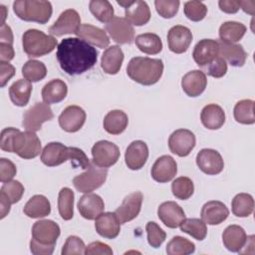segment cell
<instances>
[{
	"label": "cell",
	"instance_id": "obj_8",
	"mask_svg": "<svg viewBox=\"0 0 255 255\" xmlns=\"http://www.w3.org/2000/svg\"><path fill=\"white\" fill-rule=\"evenodd\" d=\"M54 118L52 109L46 103H36L23 116V127L30 131L40 130L43 123Z\"/></svg>",
	"mask_w": 255,
	"mask_h": 255
},
{
	"label": "cell",
	"instance_id": "obj_39",
	"mask_svg": "<svg viewBox=\"0 0 255 255\" xmlns=\"http://www.w3.org/2000/svg\"><path fill=\"white\" fill-rule=\"evenodd\" d=\"M234 119L237 123L243 125H252L255 123L254 101L241 100L234 107Z\"/></svg>",
	"mask_w": 255,
	"mask_h": 255
},
{
	"label": "cell",
	"instance_id": "obj_20",
	"mask_svg": "<svg viewBox=\"0 0 255 255\" xmlns=\"http://www.w3.org/2000/svg\"><path fill=\"white\" fill-rule=\"evenodd\" d=\"M157 215L161 222L169 227L176 228L185 219V213L181 206L174 201H165L157 208Z\"/></svg>",
	"mask_w": 255,
	"mask_h": 255
},
{
	"label": "cell",
	"instance_id": "obj_42",
	"mask_svg": "<svg viewBox=\"0 0 255 255\" xmlns=\"http://www.w3.org/2000/svg\"><path fill=\"white\" fill-rule=\"evenodd\" d=\"M22 75L29 82H39L47 75L44 63L37 60H29L22 67Z\"/></svg>",
	"mask_w": 255,
	"mask_h": 255
},
{
	"label": "cell",
	"instance_id": "obj_11",
	"mask_svg": "<svg viewBox=\"0 0 255 255\" xmlns=\"http://www.w3.org/2000/svg\"><path fill=\"white\" fill-rule=\"evenodd\" d=\"M81 26V17L74 9H67L62 12L57 21L49 28L51 35L61 37L65 34H76Z\"/></svg>",
	"mask_w": 255,
	"mask_h": 255
},
{
	"label": "cell",
	"instance_id": "obj_36",
	"mask_svg": "<svg viewBox=\"0 0 255 255\" xmlns=\"http://www.w3.org/2000/svg\"><path fill=\"white\" fill-rule=\"evenodd\" d=\"M246 26L235 21H227L219 27V38L221 42L234 44L242 39L246 33Z\"/></svg>",
	"mask_w": 255,
	"mask_h": 255
},
{
	"label": "cell",
	"instance_id": "obj_17",
	"mask_svg": "<svg viewBox=\"0 0 255 255\" xmlns=\"http://www.w3.org/2000/svg\"><path fill=\"white\" fill-rule=\"evenodd\" d=\"M86 122V113L79 106L67 107L59 116V125L67 132H76Z\"/></svg>",
	"mask_w": 255,
	"mask_h": 255
},
{
	"label": "cell",
	"instance_id": "obj_7",
	"mask_svg": "<svg viewBox=\"0 0 255 255\" xmlns=\"http://www.w3.org/2000/svg\"><path fill=\"white\" fill-rule=\"evenodd\" d=\"M107 175V168L100 167L91 161L85 172L74 177L73 184L79 192L90 193L105 183Z\"/></svg>",
	"mask_w": 255,
	"mask_h": 255
},
{
	"label": "cell",
	"instance_id": "obj_55",
	"mask_svg": "<svg viewBox=\"0 0 255 255\" xmlns=\"http://www.w3.org/2000/svg\"><path fill=\"white\" fill-rule=\"evenodd\" d=\"M15 75V68L9 62L0 61V81L1 88H3L8 81Z\"/></svg>",
	"mask_w": 255,
	"mask_h": 255
},
{
	"label": "cell",
	"instance_id": "obj_56",
	"mask_svg": "<svg viewBox=\"0 0 255 255\" xmlns=\"http://www.w3.org/2000/svg\"><path fill=\"white\" fill-rule=\"evenodd\" d=\"M218 5L221 11L228 14H234L240 9L239 1L236 0H220Z\"/></svg>",
	"mask_w": 255,
	"mask_h": 255
},
{
	"label": "cell",
	"instance_id": "obj_41",
	"mask_svg": "<svg viewBox=\"0 0 255 255\" xmlns=\"http://www.w3.org/2000/svg\"><path fill=\"white\" fill-rule=\"evenodd\" d=\"M180 230L196 240H203L207 234L206 223L199 218H187L184 219L179 225Z\"/></svg>",
	"mask_w": 255,
	"mask_h": 255
},
{
	"label": "cell",
	"instance_id": "obj_25",
	"mask_svg": "<svg viewBox=\"0 0 255 255\" xmlns=\"http://www.w3.org/2000/svg\"><path fill=\"white\" fill-rule=\"evenodd\" d=\"M105 209V203L102 197L95 193H87L83 195L78 202V210L80 214L88 219H96Z\"/></svg>",
	"mask_w": 255,
	"mask_h": 255
},
{
	"label": "cell",
	"instance_id": "obj_4",
	"mask_svg": "<svg viewBox=\"0 0 255 255\" xmlns=\"http://www.w3.org/2000/svg\"><path fill=\"white\" fill-rule=\"evenodd\" d=\"M163 72V63L160 59L148 57H134L127 67L128 76L134 82L151 86L159 81Z\"/></svg>",
	"mask_w": 255,
	"mask_h": 255
},
{
	"label": "cell",
	"instance_id": "obj_37",
	"mask_svg": "<svg viewBox=\"0 0 255 255\" xmlns=\"http://www.w3.org/2000/svg\"><path fill=\"white\" fill-rule=\"evenodd\" d=\"M135 45L139 51L147 55H156L162 50V42L158 35L144 33L135 37Z\"/></svg>",
	"mask_w": 255,
	"mask_h": 255
},
{
	"label": "cell",
	"instance_id": "obj_21",
	"mask_svg": "<svg viewBox=\"0 0 255 255\" xmlns=\"http://www.w3.org/2000/svg\"><path fill=\"white\" fill-rule=\"evenodd\" d=\"M148 157V147L142 140H134L129 143L125 153V160L131 170L140 169Z\"/></svg>",
	"mask_w": 255,
	"mask_h": 255
},
{
	"label": "cell",
	"instance_id": "obj_28",
	"mask_svg": "<svg viewBox=\"0 0 255 255\" xmlns=\"http://www.w3.org/2000/svg\"><path fill=\"white\" fill-rule=\"evenodd\" d=\"M222 241L226 249L231 252H239L247 243L245 230L239 225L227 226L222 234Z\"/></svg>",
	"mask_w": 255,
	"mask_h": 255
},
{
	"label": "cell",
	"instance_id": "obj_50",
	"mask_svg": "<svg viewBox=\"0 0 255 255\" xmlns=\"http://www.w3.org/2000/svg\"><path fill=\"white\" fill-rule=\"evenodd\" d=\"M86 245L84 241L75 235H71L66 239L62 248V255H83L85 254Z\"/></svg>",
	"mask_w": 255,
	"mask_h": 255
},
{
	"label": "cell",
	"instance_id": "obj_32",
	"mask_svg": "<svg viewBox=\"0 0 255 255\" xmlns=\"http://www.w3.org/2000/svg\"><path fill=\"white\" fill-rule=\"evenodd\" d=\"M68 94L66 83L60 79H54L47 83L42 89V99L47 105L62 102Z\"/></svg>",
	"mask_w": 255,
	"mask_h": 255
},
{
	"label": "cell",
	"instance_id": "obj_30",
	"mask_svg": "<svg viewBox=\"0 0 255 255\" xmlns=\"http://www.w3.org/2000/svg\"><path fill=\"white\" fill-rule=\"evenodd\" d=\"M219 43V56L233 67H242L247 59V54L243 47L238 44L224 42Z\"/></svg>",
	"mask_w": 255,
	"mask_h": 255
},
{
	"label": "cell",
	"instance_id": "obj_57",
	"mask_svg": "<svg viewBox=\"0 0 255 255\" xmlns=\"http://www.w3.org/2000/svg\"><path fill=\"white\" fill-rule=\"evenodd\" d=\"M15 56L14 49L11 44L0 43V60L3 62L11 61Z\"/></svg>",
	"mask_w": 255,
	"mask_h": 255
},
{
	"label": "cell",
	"instance_id": "obj_61",
	"mask_svg": "<svg viewBox=\"0 0 255 255\" xmlns=\"http://www.w3.org/2000/svg\"><path fill=\"white\" fill-rule=\"evenodd\" d=\"M0 8H1V18H2L1 25H3V24H5L4 21L6 19V7L4 5H0Z\"/></svg>",
	"mask_w": 255,
	"mask_h": 255
},
{
	"label": "cell",
	"instance_id": "obj_49",
	"mask_svg": "<svg viewBox=\"0 0 255 255\" xmlns=\"http://www.w3.org/2000/svg\"><path fill=\"white\" fill-rule=\"evenodd\" d=\"M180 2L177 0H156L154 1L156 12L163 18L169 19L175 16Z\"/></svg>",
	"mask_w": 255,
	"mask_h": 255
},
{
	"label": "cell",
	"instance_id": "obj_5",
	"mask_svg": "<svg viewBox=\"0 0 255 255\" xmlns=\"http://www.w3.org/2000/svg\"><path fill=\"white\" fill-rule=\"evenodd\" d=\"M13 10L21 20L46 24L52 16V4L49 1L17 0L13 3Z\"/></svg>",
	"mask_w": 255,
	"mask_h": 255
},
{
	"label": "cell",
	"instance_id": "obj_60",
	"mask_svg": "<svg viewBox=\"0 0 255 255\" xmlns=\"http://www.w3.org/2000/svg\"><path fill=\"white\" fill-rule=\"evenodd\" d=\"M11 203L3 196L0 195V207H1V219H3L10 211Z\"/></svg>",
	"mask_w": 255,
	"mask_h": 255
},
{
	"label": "cell",
	"instance_id": "obj_59",
	"mask_svg": "<svg viewBox=\"0 0 255 255\" xmlns=\"http://www.w3.org/2000/svg\"><path fill=\"white\" fill-rule=\"evenodd\" d=\"M239 6L244 12L250 15H254V6H255L254 1H239Z\"/></svg>",
	"mask_w": 255,
	"mask_h": 255
},
{
	"label": "cell",
	"instance_id": "obj_24",
	"mask_svg": "<svg viewBox=\"0 0 255 255\" xmlns=\"http://www.w3.org/2000/svg\"><path fill=\"white\" fill-rule=\"evenodd\" d=\"M207 86V79L204 72L193 70L186 73L181 80V88L188 97H198Z\"/></svg>",
	"mask_w": 255,
	"mask_h": 255
},
{
	"label": "cell",
	"instance_id": "obj_10",
	"mask_svg": "<svg viewBox=\"0 0 255 255\" xmlns=\"http://www.w3.org/2000/svg\"><path fill=\"white\" fill-rule=\"evenodd\" d=\"M194 133L186 128L174 130L168 138V147L170 151L178 156H187L195 146Z\"/></svg>",
	"mask_w": 255,
	"mask_h": 255
},
{
	"label": "cell",
	"instance_id": "obj_18",
	"mask_svg": "<svg viewBox=\"0 0 255 255\" xmlns=\"http://www.w3.org/2000/svg\"><path fill=\"white\" fill-rule=\"evenodd\" d=\"M142 194L139 191L132 192L125 197L123 203L115 211L121 223H127L134 219L141 208Z\"/></svg>",
	"mask_w": 255,
	"mask_h": 255
},
{
	"label": "cell",
	"instance_id": "obj_12",
	"mask_svg": "<svg viewBox=\"0 0 255 255\" xmlns=\"http://www.w3.org/2000/svg\"><path fill=\"white\" fill-rule=\"evenodd\" d=\"M106 31L118 44H130L134 40L132 25L123 17H114L106 24Z\"/></svg>",
	"mask_w": 255,
	"mask_h": 255
},
{
	"label": "cell",
	"instance_id": "obj_6",
	"mask_svg": "<svg viewBox=\"0 0 255 255\" xmlns=\"http://www.w3.org/2000/svg\"><path fill=\"white\" fill-rule=\"evenodd\" d=\"M22 45L29 57L37 58L51 53L57 46V40L37 29H29L23 34Z\"/></svg>",
	"mask_w": 255,
	"mask_h": 255
},
{
	"label": "cell",
	"instance_id": "obj_27",
	"mask_svg": "<svg viewBox=\"0 0 255 255\" xmlns=\"http://www.w3.org/2000/svg\"><path fill=\"white\" fill-rule=\"evenodd\" d=\"M76 35L88 44H92L101 49L107 48L110 45V39L107 33L103 29L91 24H82L76 32Z\"/></svg>",
	"mask_w": 255,
	"mask_h": 255
},
{
	"label": "cell",
	"instance_id": "obj_48",
	"mask_svg": "<svg viewBox=\"0 0 255 255\" xmlns=\"http://www.w3.org/2000/svg\"><path fill=\"white\" fill-rule=\"evenodd\" d=\"M145 230L147 233V242L153 248H158L165 240V232L153 221H149L145 225Z\"/></svg>",
	"mask_w": 255,
	"mask_h": 255
},
{
	"label": "cell",
	"instance_id": "obj_43",
	"mask_svg": "<svg viewBox=\"0 0 255 255\" xmlns=\"http://www.w3.org/2000/svg\"><path fill=\"white\" fill-rule=\"evenodd\" d=\"M89 8L95 18L102 23H108L114 18V8L107 0H92Z\"/></svg>",
	"mask_w": 255,
	"mask_h": 255
},
{
	"label": "cell",
	"instance_id": "obj_26",
	"mask_svg": "<svg viewBox=\"0 0 255 255\" xmlns=\"http://www.w3.org/2000/svg\"><path fill=\"white\" fill-rule=\"evenodd\" d=\"M201 219L209 225H218L222 223L229 215L226 205L218 200L206 202L201 208Z\"/></svg>",
	"mask_w": 255,
	"mask_h": 255
},
{
	"label": "cell",
	"instance_id": "obj_35",
	"mask_svg": "<svg viewBox=\"0 0 255 255\" xmlns=\"http://www.w3.org/2000/svg\"><path fill=\"white\" fill-rule=\"evenodd\" d=\"M32 85L29 81L21 79L16 81L9 88V97L11 102L18 107H24L28 104L32 93Z\"/></svg>",
	"mask_w": 255,
	"mask_h": 255
},
{
	"label": "cell",
	"instance_id": "obj_53",
	"mask_svg": "<svg viewBox=\"0 0 255 255\" xmlns=\"http://www.w3.org/2000/svg\"><path fill=\"white\" fill-rule=\"evenodd\" d=\"M16 165L7 158H0V180L2 183L10 181L16 175Z\"/></svg>",
	"mask_w": 255,
	"mask_h": 255
},
{
	"label": "cell",
	"instance_id": "obj_54",
	"mask_svg": "<svg viewBox=\"0 0 255 255\" xmlns=\"http://www.w3.org/2000/svg\"><path fill=\"white\" fill-rule=\"evenodd\" d=\"M85 254L87 255H112L113 250L112 248L103 242L95 241L90 243L88 246H86Z\"/></svg>",
	"mask_w": 255,
	"mask_h": 255
},
{
	"label": "cell",
	"instance_id": "obj_31",
	"mask_svg": "<svg viewBox=\"0 0 255 255\" xmlns=\"http://www.w3.org/2000/svg\"><path fill=\"white\" fill-rule=\"evenodd\" d=\"M200 120L206 128L218 129L225 123V113L220 106L216 104H209L202 109Z\"/></svg>",
	"mask_w": 255,
	"mask_h": 255
},
{
	"label": "cell",
	"instance_id": "obj_13",
	"mask_svg": "<svg viewBox=\"0 0 255 255\" xmlns=\"http://www.w3.org/2000/svg\"><path fill=\"white\" fill-rule=\"evenodd\" d=\"M125 8L126 19L134 26L145 25L150 19V10L146 2L140 0L134 1H117Z\"/></svg>",
	"mask_w": 255,
	"mask_h": 255
},
{
	"label": "cell",
	"instance_id": "obj_58",
	"mask_svg": "<svg viewBox=\"0 0 255 255\" xmlns=\"http://www.w3.org/2000/svg\"><path fill=\"white\" fill-rule=\"evenodd\" d=\"M0 39H1L2 43H8V44H11V45L13 44V33H12V30L6 24L1 25V28H0Z\"/></svg>",
	"mask_w": 255,
	"mask_h": 255
},
{
	"label": "cell",
	"instance_id": "obj_19",
	"mask_svg": "<svg viewBox=\"0 0 255 255\" xmlns=\"http://www.w3.org/2000/svg\"><path fill=\"white\" fill-rule=\"evenodd\" d=\"M71 147L61 142H50L42 150L41 161L47 166H57L70 160Z\"/></svg>",
	"mask_w": 255,
	"mask_h": 255
},
{
	"label": "cell",
	"instance_id": "obj_51",
	"mask_svg": "<svg viewBox=\"0 0 255 255\" xmlns=\"http://www.w3.org/2000/svg\"><path fill=\"white\" fill-rule=\"evenodd\" d=\"M226 72H227V64L220 56L215 58L206 67L207 75L213 78H222L226 74Z\"/></svg>",
	"mask_w": 255,
	"mask_h": 255
},
{
	"label": "cell",
	"instance_id": "obj_16",
	"mask_svg": "<svg viewBox=\"0 0 255 255\" xmlns=\"http://www.w3.org/2000/svg\"><path fill=\"white\" fill-rule=\"evenodd\" d=\"M219 56V43L212 39H202L194 47L192 57L199 67H207Z\"/></svg>",
	"mask_w": 255,
	"mask_h": 255
},
{
	"label": "cell",
	"instance_id": "obj_14",
	"mask_svg": "<svg viewBox=\"0 0 255 255\" xmlns=\"http://www.w3.org/2000/svg\"><path fill=\"white\" fill-rule=\"evenodd\" d=\"M196 164L199 169L209 175L220 173L224 167V161L221 154L211 148H203L196 155Z\"/></svg>",
	"mask_w": 255,
	"mask_h": 255
},
{
	"label": "cell",
	"instance_id": "obj_22",
	"mask_svg": "<svg viewBox=\"0 0 255 255\" xmlns=\"http://www.w3.org/2000/svg\"><path fill=\"white\" fill-rule=\"evenodd\" d=\"M177 172L176 161L170 155L159 156L151 167V177L159 182L170 181Z\"/></svg>",
	"mask_w": 255,
	"mask_h": 255
},
{
	"label": "cell",
	"instance_id": "obj_34",
	"mask_svg": "<svg viewBox=\"0 0 255 255\" xmlns=\"http://www.w3.org/2000/svg\"><path fill=\"white\" fill-rule=\"evenodd\" d=\"M128 118L127 114L121 110H113L109 112L104 119V128L111 134H120L128 127Z\"/></svg>",
	"mask_w": 255,
	"mask_h": 255
},
{
	"label": "cell",
	"instance_id": "obj_40",
	"mask_svg": "<svg viewBox=\"0 0 255 255\" xmlns=\"http://www.w3.org/2000/svg\"><path fill=\"white\" fill-rule=\"evenodd\" d=\"M58 209L64 220H70L74 216V192L69 187H63L58 196Z\"/></svg>",
	"mask_w": 255,
	"mask_h": 255
},
{
	"label": "cell",
	"instance_id": "obj_45",
	"mask_svg": "<svg viewBox=\"0 0 255 255\" xmlns=\"http://www.w3.org/2000/svg\"><path fill=\"white\" fill-rule=\"evenodd\" d=\"M171 191L176 198L186 200L193 194L194 185L189 177L179 176L172 181Z\"/></svg>",
	"mask_w": 255,
	"mask_h": 255
},
{
	"label": "cell",
	"instance_id": "obj_46",
	"mask_svg": "<svg viewBox=\"0 0 255 255\" xmlns=\"http://www.w3.org/2000/svg\"><path fill=\"white\" fill-rule=\"evenodd\" d=\"M24 186L18 180H10L3 183L0 189V195L5 197L11 204L17 203L24 193Z\"/></svg>",
	"mask_w": 255,
	"mask_h": 255
},
{
	"label": "cell",
	"instance_id": "obj_47",
	"mask_svg": "<svg viewBox=\"0 0 255 255\" xmlns=\"http://www.w3.org/2000/svg\"><path fill=\"white\" fill-rule=\"evenodd\" d=\"M184 15L193 22H198L204 19L207 13V8L200 1H187L184 3Z\"/></svg>",
	"mask_w": 255,
	"mask_h": 255
},
{
	"label": "cell",
	"instance_id": "obj_33",
	"mask_svg": "<svg viewBox=\"0 0 255 255\" xmlns=\"http://www.w3.org/2000/svg\"><path fill=\"white\" fill-rule=\"evenodd\" d=\"M23 211L30 218H41L50 214L51 204L46 196L36 194L27 201Z\"/></svg>",
	"mask_w": 255,
	"mask_h": 255
},
{
	"label": "cell",
	"instance_id": "obj_38",
	"mask_svg": "<svg viewBox=\"0 0 255 255\" xmlns=\"http://www.w3.org/2000/svg\"><path fill=\"white\" fill-rule=\"evenodd\" d=\"M232 213L237 217H248L254 209V199L248 193H238L231 202Z\"/></svg>",
	"mask_w": 255,
	"mask_h": 255
},
{
	"label": "cell",
	"instance_id": "obj_9",
	"mask_svg": "<svg viewBox=\"0 0 255 255\" xmlns=\"http://www.w3.org/2000/svg\"><path fill=\"white\" fill-rule=\"evenodd\" d=\"M120 155L119 146L108 140L97 141L92 147V161L100 167L108 168L114 165L120 158Z\"/></svg>",
	"mask_w": 255,
	"mask_h": 255
},
{
	"label": "cell",
	"instance_id": "obj_44",
	"mask_svg": "<svg viewBox=\"0 0 255 255\" xmlns=\"http://www.w3.org/2000/svg\"><path fill=\"white\" fill-rule=\"evenodd\" d=\"M194 250V243L181 236L172 237L166 245V253L168 255H187L193 253Z\"/></svg>",
	"mask_w": 255,
	"mask_h": 255
},
{
	"label": "cell",
	"instance_id": "obj_1",
	"mask_svg": "<svg viewBox=\"0 0 255 255\" xmlns=\"http://www.w3.org/2000/svg\"><path fill=\"white\" fill-rule=\"evenodd\" d=\"M57 60L68 75H81L95 66L98 61L96 48L80 38H65L57 48Z\"/></svg>",
	"mask_w": 255,
	"mask_h": 255
},
{
	"label": "cell",
	"instance_id": "obj_23",
	"mask_svg": "<svg viewBox=\"0 0 255 255\" xmlns=\"http://www.w3.org/2000/svg\"><path fill=\"white\" fill-rule=\"evenodd\" d=\"M96 231L104 238L114 239L121 231V222L115 212H102L95 222Z\"/></svg>",
	"mask_w": 255,
	"mask_h": 255
},
{
	"label": "cell",
	"instance_id": "obj_3",
	"mask_svg": "<svg viewBox=\"0 0 255 255\" xmlns=\"http://www.w3.org/2000/svg\"><path fill=\"white\" fill-rule=\"evenodd\" d=\"M60 233L59 225L53 220L43 219L35 222L30 241L31 252L35 255H51Z\"/></svg>",
	"mask_w": 255,
	"mask_h": 255
},
{
	"label": "cell",
	"instance_id": "obj_52",
	"mask_svg": "<svg viewBox=\"0 0 255 255\" xmlns=\"http://www.w3.org/2000/svg\"><path fill=\"white\" fill-rule=\"evenodd\" d=\"M70 147H71L70 161H71L73 167H75V168L80 167L83 169H87L89 167L91 161L89 160L86 153L78 147H74V146H70Z\"/></svg>",
	"mask_w": 255,
	"mask_h": 255
},
{
	"label": "cell",
	"instance_id": "obj_29",
	"mask_svg": "<svg viewBox=\"0 0 255 255\" xmlns=\"http://www.w3.org/2000/svg\"><path fill=\"white\" fill-rule=\"evenodd\" d=\"M124 61L123 50L115 45L107 48L102 56L101 67L105 73L109 75H116L120 72Z\"/></svg>",
	"mask_w": 255,
	"mask_h": 255
},
{
	"label": "cell",
	"instance_id": "obj_2",
	"mask_svg": "<svg viewBox=\"0 0 255 255\" xmlns=\"http://www.w3.org/2000/svg\"><path fill=\"white\" fill-rule=\"evenodd\" d=\"M0 147L7 152H15L24 159H32L40 154L41 141L34 131L6 128L1 131Z\"/></svg>",
	"mask_w": 255,
	"mask_h": 255
},
{
	"label": "cell",
	"instance_id": "obj_15",
	"mask_svg": "<svg viewBox=\"0 0 255 255\" xmlns=\"http://www.w3.org/2000/svg\"><path fill=\"white\" fill-rule=\"evenodd\" d=\"M192 38V33L187 27L182 25L173 26L167 33L168 48L175 54H182L189 48Z\"/></svg>",
	"mask_w": 255,
	"mask_h": 255
}]
</instances>
